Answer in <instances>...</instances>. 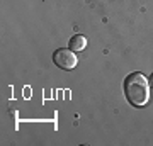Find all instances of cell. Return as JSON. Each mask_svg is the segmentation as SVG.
<instances>
[{"label": "cell", "instance_id": "obj_1", "mask_svg": "<svg viewBox=\"0 0 153 146\" xmlns=\"http://www.w3.org/2000/svg\"><path fill=\"white\" fill-rule=\"evenodd\" d=\"M124 95L133 107H143L150 100V82L143 73L133 71L124 78Z\"/></svg>", "mask_w": 153, "mask_h": 146}, {"label": "cell", "instance_id": "obj_4", "mask_svg": "<svg viewBox=\"0 0 153 146\" xmlns=\"http://www.w3.org/2000/svg\"><path fill=\"white\" fill-rule=\"evenodd\" d=\"M148 82H150V87H153V73H152V76H150V80Z\"/></svg>", "mask_w": 153, "mask_h": 146}, {"label": "cell", "instance_id": "obj_3", "mask_svg": "<svg viewBox=\"0 0 153 146\" xmlns=\"http://www.w3.org/2000/svg\"><path fill=\"white\" fill-rule=\"evenodd\" d=\"M68 44H70V49L71 51H83L85 49V46H87V38L85 36H82V34H75V36H71V39L68 41Z\"/></svg>", "mask_w": 153, "mask_h": 146}, {"label": "cell", "instance_id": "obj_2", "mask_svg": "<svg viewBox=\"0 0 153 146\" xmlns=\"http://www.w3.org/2000/svg\"><path fill=\"white\" fill-rule=\"evenodd\" d=\"M53 61L61 70H73L78 63V58H76L75 51H71L70 48H60L53 53Z\"/></svg>", "mask_w": 153, "mask_h": 146}]
</instances>
